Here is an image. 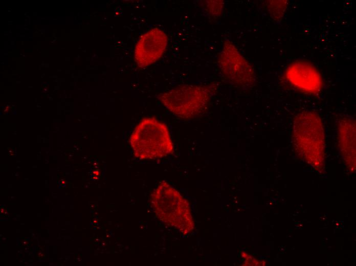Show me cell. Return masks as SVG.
<instances>
[{
	"label": "cell",
	"mask_w": 356,
	"mask_h": 266,
	"mask_svg": "<svg viewBox=\"0 0 356 266\" xmlns=\"http://www.w3.org/2000/svg\"><path fill=\"white\" fill-rule=\"evenodd\" d=\"M218 64L221 73L231 84L240 88L254 84L255 72L252 66L231 41L224 42Z\"/></svg>",
	"instance_id": "5b68a950"
},
{
	"label": "cell",
	"mask_w": 356,
	"mask_h": 266,
	"mask_svg": "<svg viewBox=\"0 0 356 266\" xmlns=\"http://www.w3.org/2000/svg\"><path fill=\"white\" fill-rule=\"evenodd\" d=\"M167 35L162 30L154 28L143 34L135 48V59L141 68L148 66L159 59L167 46Z\"/></svg>",
	"instance_id": "8992f818"
},
{
	"label": "cell",
	"mask_w": 356,
	"mask_h": 266,
	"mask_svg": "<svg viewBox=\"0 0 356 266\" xmlns=\"http://www.w3.org/2000/svg\"><path fill=\"white\" fill-rule=\"evenodd\" d=\"M151 202L156 216L163 223L183 235L193 231L194 223L188 201L167 182H161L153 190Z\"/></svg>",
	"instance_id": "6da1fadb"
},
{
	"label": "cell",
	"mask_w": 356,
	"mask_h": 266,
	"mask_svg": "<svg viewBox=\"0 0 356 266\" xmlns=\"http://www.w3.org/2000/svg\"><path fill=\"white\" fill-rule=\"evenodd\" d=\"M269 3L267 7L271 14L279 16L283 14L286 7L285 1H273Z\"/></svg>",
	"instance_id": "30bf717a"
},
{
	"label": "cell",
	"mask_w": 356,
	"mask_h": 266,
	"mask_svg": "<svg viewBox=\"0 0 356 266\" xmlns=\"http://www.w3.org/2000/svg\"><path fill=\"white\" fill-rule=\"evenodd\" d=\"M338 141L344 154H352L355 158V121L349 117H344L339 121Z\"/></svg>",
	"instance_id": "ba28073f"
},
{
	"label": "cell",
	"mask_w": 356,
	"mask_h": 266,
	"mask_svg": "<svg viewBox=\"0 0 356 266\" xmlns=\"http://www.w3.org/2000/svg\"><path fill=\"white\" fill-rule=\"evenodd\" d=\"M211 95V88L207 85L185 84L161 93L158 98L176 116L190 119L206 112Z\"/></svg>",
	"instance_id": "3957f363"
},
{
	"label": "cell",
	"mask_w": 356,
	"mask_h": 266,
	"mask_svg": "<svg viewBox=\"0 0 356 266\" xmlns=\"http://www.w3.org/2000/svg\"><path fill=\"white\" fill-rule=\"evenodd\" d=\"M287 80L296 88L310 94L317 93L322 88L321 75L312 64L296 61L290 64L285 73Z\"/></svg>",
	"instance_id": "52a82bcc"
},
{
	"label": "cell",
	"mask_w": 356,
	"mask_h": 266,
	"mask_svg": "<svg viewBox=\"0 0 356 266\" xmlns=\"http://www.w3.org/2000/svg\"><path fill=\"white\" fill-rule=\"evenodd\" d=\"M292 141L296 149L309 162L321 161L325 147V135L319 116L313 112H303L295 117Z\"/></svg>",
	"instance_id": "277c9868"
},
{
	"label": "cell",
	"mask_w": 356,
	"mask_h": 266,
	"mask_svg": "<svg viewBox=\"0 0 356 266\" xmlns=\"http://www.w3.org/2000/svg\"><path fill=\"white\" fill-rule=\"evenodd\" d=\"M129 142L140 160H154L170 154L173 145L167 126L154 117L143 119L132 132Z\"/></svg>",
	"instance_id": "7a4b0ae2"
},
{
	"label": "cell",
	"mask_w": 356,
	"mask_h": 266,
	"mask_svg": "<svg viewBox=\"0 0 356 266\" xmlns=\"http://www.w3.org/2000/svg\"><path fill=\"white\" fill-rule=\"evenodd\" d=\"M204 3V10L208 15L212 16L220 15L222 11L223 2L221 1H208Z\"/></svg>",
	"instance_id": "9c48e42d"
}]
</instances>
